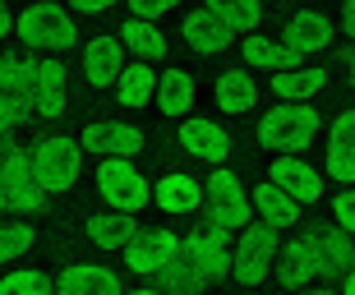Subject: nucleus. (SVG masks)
Segmentation results:
<instances>
[{
	"mask_svg": "<svg viewBox=\"0 0 355 295\" xmlns=\"http://www.w3.org/2000/svg\"><path fill=\"white\" fill-rule=\"evenodd\" d=\"M125 295H166L162 286H134V291H125Z\"/></svg>",
	"mask_w": 355,
	"mask_h": 295,
	"instance_id": "43",
	"label": "nucleus"
},
{
	"mask_svg": "<svg viewBox=\"0 0 355 295\" xmlns=\"http://www.w3.org/2000/svg\"><path fill=\"white\" fill-rule=\"evenodd\" d=\"M79 143L92 157H130L134 161V152H144L148 138H144V129L130 125V120H92V125H83Z\"/></svg>",
	"mask_w": 355,
	"mask_h": 295,
	"instance_id": "10",
	"label": "nucleus"
},
{
	"mask_svg": "<svg viewBox=\"0 0 355 295\" xmlns=\"http://www.w3.org/2000/svg\"><path fill=\"white\" fill-rule=\"evenodd\" d=\"M175 258H180V235H171V231H162V226L139 231V235L125 244V268L139 272V277H153V282L171 268Z\"/></svg>",
	"mask_w": 355,
	"mask_h": 295,
	"instance_id": "9",
	"label": "nucleus"
},
{
	"mask_svg": "<svg viewBox=\"0 0 355 295\" xmlns=\"http://www.w3.org/2000/svg\"><path fill=\"white\" fill-rule=\"evenodd\" d=\"M332 222H337L346 235H355V189H342V194L332 199Z\"/></svg>",
	"mask_w": 355,
	"mask_h": 295,
	"instance_id": "36",
	"label": "nucleus"
},
{
	"mask_svg": "<svg viewBox=\"0 0 355 295\" xmlns=\"http://www.w3.org/2000/svg\"><path fill=\"white\" fill-rule=\"evenodd\" d=\"M314 235V254H318V277H342L346 268H351V258H355V244L351 235H346L342 226H332V231H309Z\"/></svg>",
	"mask_w": 355,
	"mask_h": 295,
	"instance_id": "25",
	"label": "nucleus"
},
{
	"mask_svg": "<svg viewBox=\"0 0 355 295\" xmlns=\"http://www.w3.org/2000/svg\"><path fill=\"white\" fill-rule=\"evenodd\" d=\"M212 102H217V111H226V116H245V111L259 107V83H254V74H245V65L222 69L217 83H212Z\"/></svg>",
	"mask_w": 355,
	"mask_h": 295,
	"instance_id": "19",
	"label": "nucleus"
},
{
	"mask_svg": "<svg viewBox=\"0 0 355 295\" xmlns=\"http://www.w3.org/2000/svg\"><path fill=\"white\" fill-rule=\"evenodd\" d=\"M180 258L189 263V268H198L208 282L231 272V244H226L222 231H208V226H198V231L184 235L180 240Z\"/></svg>",
	"mask_w": 355,
	"mask_h": 295,
	"instance_id": "11",
	"label": "nucleus"
},
{
	"mask_svg": "<svg viewBox=\"0 0 355 295\" xmlns=\"http://www.w3.org/2000/svg\"><path fill=\"white\" fill-rule=\"evenodd\" d=\"M346 79H351V88H355V46L346 51Z\"/></svg>",
	"mask_w": 355,
	"mask_h": 295,
	"instance_id": "44",
	"label": "nucleus"
},
{
	"mask_svg": "<svg viewBox=\"0 0 355 295\" xmlns=\"http://www.w3.org/2000/svg\"><path fill=\"white\" fill-rule=\"evenodd\" d=\"M74 14H106V10H116L120 0H65Z\"/></svg>",
	"mask_w": 355,
	"mask_h": 295,
	"instance_id": "38",
	"label": "nucleus"
},
{
	"mask_svg": "<svg viewBox=\"0 0 355 295\" xmlns=\"http://www.w3.org/2000/svg\"><path fill=\"white\" fill-rule=\"evenodd\" d=\"M175 138H180V148L189 152V157L212 161V166H222V161L231 157V134H226L217 120H208V116H189Z\"/></svg>",
	"mask_w": 355,
	"mask_h": 295,
	"instance_id": "14",
	"label": "nucleus"
},
{
	"mask_svg": "<svg viewBox=\"0 0 355 295\" xmlns=\"http://www.w3.org/2000/svg\"><path fill=\"white\" fill-rule=\"evenodd\" d=\"M194 97H198V83H194V74L189 69H162L157 74V111L162 116H184V111L194 107Z\"/></svg>",
	"mask_w": 355,
	"mask_h": 295,
	"instance_id": "24",
	"label": "nucleus"
},
{
	"mask_svg": "<svg viewBox=\"0 0 355 295\" xmlns=\"http://www.w3.org/2000/svg\"><path fill=\"white\" fill-rule=\"evenodd\" d=\"M83 231L97 249H125L139 235V222H134V213H92Z\"/></svg>",
	"mask_w": 355,
	"mask_h": 295,
	"instance_id": "26",
	"label": "nucleus"
},
{
	"mask_svg": "<svg viewBox=\"0 0 355 295\" xmlns=\"http://www.w3.org/2000/svg\"><path fill=\"white\" fill-rule=\"evenodd\" d=\"M203 10H212L231 33H254L263 24V0H203Z\"/></svg>",
	"mask_w": 355,
	"mask_h": 295,
	"instance_id": "29",
	"label": "nucleus"
},
{
	"mask_svg": "<svg viewBox=\"0 0 355 295\" xmlns=\"http://www.w3.org/2000/svg\"><path fill=\"white\" fill-rule=\"evenodd\" d=\"M277 277H282V286H291V291H304V286L318 277V254H314V235H309V231L295 235V240L282 249Z\"/></svg>",
	"mask_w": 355,
	"mask_h": 295,
	"instance_id": "20",
	"label": "nucleus"
},
{
	"mask_svg": "<svg viewBox=\"0 0 355 295\" xmlns=\"http://www.w3.org/2000/svg\"><path fill=\"white\" fill-rule=\"evenodd\" d=\"M24 116H33L24 93H0V134H10L14 125H24Z\"/></svg>",
	"mask_w": 355,
	"mask_h": 295,
	"instance_id": "34",
	"label": "nucleus"
},
{
	"mask_svg": "<svg viewBox=\"0 0 355 295\" xmlns=\"http://www.w3.org/2000/svg\"><path fill=\"white\" fill-rule=\"evenodd\" d=\"M254 138L272 148L277 157H300V148H309L318 138V111L309 102H277L272 111L259 116Z\"/></svg>",
	"mask_w": 355,
	"mask_h": 295,
	"instance_id": "2",
	"label": "nucleus"
},
{
	"mask_svg": "<svg viewBox=\"0 0 355 295\" xmlns=\"http://www.w3.org/2000/svg\"><path fill=\"white\" fill-rule=\"evenodd\" d=\"M272 258H277V231L263 226V222H250L240 231V244L231 249V277L240 286H259V282H268Z\"/></svg>",
	"mask_w": 355,
	"mask_h": 295,
	"instance_id": "8",
	"label": "nucleus"
},
{
	"mask_svg": "<svg viewBox=\"0 0 355 295\" xmlns=\"http://www.w3.org/2000/svg\"><path fill=\"white\" fill-rule=\"evenodd\" d=\"M14 33V14H10V5L0 0V37H10Z\"/></svg>",
	"mask_w": 355,
	"mask_h": 295,
	"instance_id": "40",
	"label": "nucleus"
},
{
	"mask_svg": "<svg viewBox=\"0 0 355 295\" xmlns=\"http://www.w3.org/2000/svg\"><path fill=\"white\" fill-rule=\"evenodd\" d=\"M24 69H28L24 97H28V107H33V116H42V120L65 116V102H69L65 65L51 60V55H24Z\"/></svg>",
	"mask_w": 355,
	"mask_h": 295,
	"instance_id": "6",
	"label": "nucleus"
},
{
	"mask_svg": "<svg viewBox=\"0 0 355 295\" xmlns=\"http://www.w3.org/2000/svg\"><path fill=\"white\" fill-rule=\"evenodd\" d=\"M116 37L125 51H134V60H162L166 55V33L157 24H148V19H125L116 28Z\"/></svg>",
	"mask_w": 355,
	"mask_h": 295,
	"instance_id": "27",
	"label": "nucleus"
},
{
	"mask_svg": "<svg viewBox=\"0 0 355 295\" xmlns=\"http://www.w3.org/2000/svg\"><path fill=\"white\" fill-rule=\"evenodd\" d=\"M14 33H19V42H24L33 55H60L79 42L74 14H69L65 5H55V0H33V5L14 19Z\"/></svg>",
	"mask_w": 355,
	"mask_h": 295,
	"instance_id": "1",
	"label": "nucleus"
},
{
	"mask_svg": "<svg viewBox=\"0 0 355 295\" xmlns=\"http://www.w3.org/2000/svg\"><path fill=\"white\" fill-rule=\"evenodd\" d=\"M0 152H5V138H0Z\"/></svg>",
	"mask_w": 355,
	"mask_h": 295,
	"instance_id": "45",
	"label": "nucleus"
},
{
	"mask_svg": "<svg viewBox=\"0 0 355 295\" xmlns=\"http://www.w3.org/2000/svg\"><path fill=\"white\" fill-rule=\"evenodd\" d=\"M268 180H272L277 189H286L300 208L304 203H318V194H323V180H318V171L304 157H277L272 171H268Z\"/></svg>",
	"mask_w": 355,
	"mask_h": 295,
	"instance_id": "18",
	"label": "nucleus"
},
{
	"mask_svg": "<svg viewBox=\"0 0 355 295\" xmlns=\"http://www.w3.org/2000/svg\"><path fill=\"white\" fill-rule=\"evenodd\" d=\"M153 203L171 217L198 213L203 208V180H194V175H184V171H166L162 180H153Z\"/></svg>",
	"mask_w": 355,
	"mask_h": 295,
	"instance_id": "15",
	"label": "nucleus"
},
{
	"mask_svg": "<svg viewBox=\"0 0 355 295\" xmlns=\"http://www.w3.org/2000/svg\"><path fill=\"white\" fill-rule=\"evenodd\" d=\"M203 194H208V231H245L250 226V194H245V185H240L236 171H226V166H217V171L203 180Z\"/></svg>",
	"mask_w": 355,
	"mask_h": 295,
	"instance_id": "5",
	"label": "nucleus"
},
{
	"mask_svg": "<svg viewBox=\"0 0 355 295\" xmlns=\"http://www.w3.org/2000/svg\"><path fill=\"white\" fill-rule=\"evenodd\" d=\"M332 37H337V28H332L328 14H318V10H295L286 24H282V42H286L300 60H304V55L328 51Z\"/></svg>",
	"mask_w": 355,
	"mask_h": 295,
	"instance_id": "12",
	"label": "nucleus"
},
{
	"mask_svg": "<svg viewBox=\"0 0 355 295\" xmlns=\"http://www.w3.org/2000/svg\"><path fill=\"white\" fill-rule=\"evenodd\" d=\"M342 33L351 37V46H355V0H342Z\"/></svg>",
	"mask_w": 355,
	"mask_h": 295,
	"instance_id": "39",
	"label": "nucleus"
},
{
	"mask_svg": "<svg viewBox=\"0 0 355 295\" xmlns=\"http://www.w3.org/2000/svg\"><path fill=\"white\" fill-rule=\"evenodd\" d=\"M130 5V19H148V24H157L162 14H171L180 0H125Z\"/></svg>",
	"mask_w": 355,
	"mask_h": 295,
	"instance_id": "35",
	"label": "nucleus"
},
{
	"mask_svg": "<svg viewBox=\"0 0 355 295\" xmlns=\"http://www.w3.org/2000/svg\"><path fill=\"white\" fill-rule=\"evenodd\" d=\"M55 295H125V286L106 263H69L55 277Z\"/></svg>",
	"mask_w": 355,
	"mask_h": 295,
	"instance_id": "16",
	"label": "nucleus"
},
{
	"mask_svg": "<svg viewBox=\"0 0 355 295\" xmlns=\"http://www.w3.org/2000/svg\"><path fill=\"white\" fill-rule=\"evenodd\" d=\"M328 143H355V107L337 111V120L328 125Z\"/></svg>",
	"mask_w": 355,
	"mask_h": 295,
	"instance_id": "37",
	"label": "nucleus"
},
{
	"mask_svg": "<svg viewBox=\"0 0 355 295\" xmlns=\"http://www.w3.org/2000/svg\"><path fill=\"white\" fill-rule=\"evenodd\" d=\"M120 69H125V46H120L116 33L106 37H92L79 51V74L88 79V88H116Z\"/></svg>",
	"mask_w": 355,
	"mask_h": 295,
	"instance_id": "13",
	"label": "nucleus"
},
{
	"mask_svg": "<svg viewBox=\"0 0 355 295\" xmlns=\"http://www.w3.org/2000/svg\"><path fill=\"white\" fill-rule=\"evenodd\" d=\"M97 194L106 199L111 213H139L153 199V185L139 175V166L130 157H102V166H97Z\"/></svg>",
	"mask_w": 355,
	"mask_h": 295,
	"instance_id": "7",
	"label": "nucleus"
},
{
	"mask_svg": "<svg viewBox=\"0 0 355 295\" xmlns=\"http://www.w3.org/2000/svg\"><path fill=\"white\" fill-rule=\"evenodd\" d=\"M28 166L37 175L42 194H65V189L79 185V175H83V143L69 134H42L28 148Z\"/></svg>",
	"mask_w": 355,
	"mask_h": 295,
	"instance_id": "3",
	"label": "nucleus"
},
{
	"mask_svg": "<svg viewBox=\"0 0 355 295\" xmlns=\"http://www.w3.org/2000/svg\"><path fill=\"white\" fill-rule=\"evenodd\" d=\"M42 208H46V194H42L33 166H28V152L5 138V152H0V217H33Z\"/></svg>",
	"mask_w": 355,
	"mask_h": 295,
	"instance_id": "4",
	"label": "nucleus"
},
{
	"mask_svg": "<svg viewBox=\"0 0 355 295\" xmlns=\"http://www.w3.org/2000/svg\"><path fill=\"white\" fill-rule=\"evenodd\" d=\"M153 97H157V69L148 65V60H130L116 79V102L125 111H139V107H148Z\"/></svg>",
	"mask_w": 355,
	"mask_h": 295,
	"instance_id": "22",
	"label": "nucleus"
},
{
	"mask_svg": "<svg viewBox=\"0 0 355 295\" xmlns=\"http://www.w3.org/2000/svg\"><path fill=\"white\" fill-rule=\"evenodd\" d=\"M250 203H254V213H259V222H263V226H272V231L295 226V222H300V203L291 199L286 189H277L272 180H268V185H254Z\"/></svg>",
	"mask_w": 355,
	"mask_h": 295,
	"instance_id": "23",
	"label": "nucleus"
},
{
	"mask_svg": "<svg viewBox=\"0 0 355 295\" xmlns=\"http://www.w3.org/2000/svg\"><path fill=\"white\" fill-rule=\"evenodd\" d=\"M328 88V69L323 65H295V69H282L272 74V97L277 102H309L314 93Z\"/></svg>",
	"mask_w": 355,
	"mask_h": 295,
	"instance_id": "21",
	"label": "nucleus"
},
{
	"mask_svg": "<svg viewBox=\"0 0 355 295\" xmlns=\"http://www.w3.org/2000/svg\"><path fill=\"white\" fill-rule=\"evenodd\" d=\"M342 295H355V258H351V268L342 272Z\"/></svg>",
	"mask_w": 355,
	"mask_h": 295,
	"instance_id": "41",
	"label": "nucleus"
},
{
	"mask_svg": "<svg viewBox=\"0 0 355 295\" xmlns=\"http://www.w3.org/2000/svg\"><path fill=\"white\" fill-rule=\"evenodd\" d=\"M245 65L250 69H272V74H282V69H295L300 65V55L291 51L282 37H245Z\"/></svg>",
	"mask_w": 355,
	"mask_h": 295,
	"instance_id": "28",
	"label": "nucleus"
},
{
	"mask_svg": "<svg viewBox=\"0 0 355 295\" xmlns=\"http://www.w3.org/2000/svg\"><path fill=\"white\" fill-rule=\"evenodd\" d=\"M323 171H328V180L355 189V143H328V152H323Z\"/></svg>",
	"mask_w": 355,
	"mask_h": 295,
	"instance_id": "33",
	"label": "nucleus"
},
{
	"mask_svg": "<svg viewBox=\"0 0 355 295\" xmlns=\"http://www.w3.org/2000/svg\"><path fill=\"white\" fill-rule=\"evenodd\" d=\"M33 244H37V231L28 226V222H10V217H0V263L24 258Z\"/></svg>",
	"mask_w": 355,
	"mask_h": 295,
	"instance_id": "30",
	"label": "nucleus"
},
{
	"mask_svg": "<svg viewBox=\"0 0 355 295\" xmlns=\"http://www.w3.org/2000/svg\"><path fill=\"white\" fill-rule=\"evenodd\" d=\"M157 286H162L166 295H203V286H208V277H203L198 268H189L184 258H175L171 268H166V272L157 277Z\"/></svg>",
	"mask_w": 355,
	"mask_h": 295,
	"instance_id": "32",
	"label": "nucleus"
},
{
	"mask_svg": "<svg viewBox=\"0 0 355 295\" xmlns=\"http://www.w3.org/2000/svg\"><path fill=\"white\" fill-rule=\"evenodd\" d=\"M180 37L189 42V51H198V55H222L226 46L236 42V33H231L212 10H189L184 24H180Z\"/></svg>",
	"mask_w": 355,
	"mask_h": 295,
	"instance_id": "17",
	"label": "nucleus"
},
{
	"mask_svg": "<svg viewBox=\"0 0 355 295\" xmlns=\"http://www.w3.org/2000/svg\"><path fill=\"white\" fill-rule=\"evenodd\" d=\"M300 295H342V291H337V286H304Z\"/></svg>",
	"mask_w": 355,
	"mask_h": 295,
	"instance_id": "42",
	"label": "nucleus"
},
{
	"mask_svg": "<svg viewBox=\"0 0 355 295\" xmlns=\"http://www.w3.org/2000/svg\"><path fill=\"white\" fill-rule=\"evenodd\" d=\"M0 295H55V282L37 268H14L0 277Z\"/></svg>",
	"mask_w": 355,
	"mask_h": 295,
	"instance_id": "31",
	"label": "nucleus"
}]
</instances>
